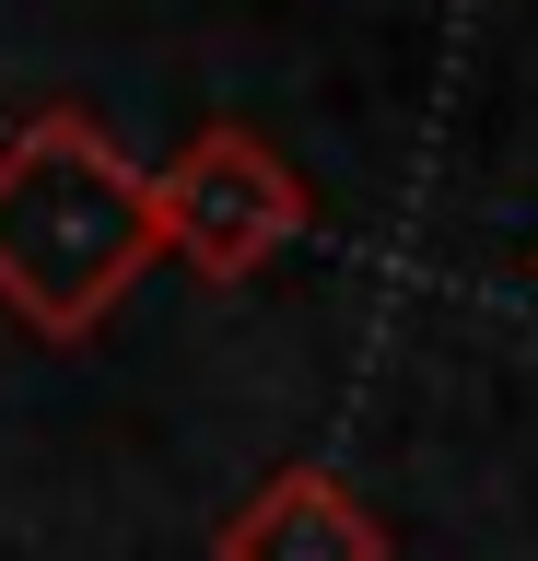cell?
Masks as SVG:
<instances>
[{"label":"cell","instance_id":"1","mask_svg":"<svg viewBox=\"0 0 538 561\" xmlns=\"http://www.w3.org/2000/svg\"><path fill=\"white\" fill-rule=\"evenodd\" d=\"M164 257V187L117 152L106 117L36 105L0 140V316L36 340H94L129 280Z\"/></svg>","mask_w":538,"mask_h":561},{"label":"cell","instance_id":"2","mask_svg":"<svg viewBox=\"0 0 538 561\" xmlns=\"http://www.w3.org/2000/svg\"><path fill=\"white\" fill-rule=\"evenodd\" d=\"M152 187H164V257H187L199 280H257L305 234V210H317L305 175L257 129H187L176 152L152 164Z\"/></svg>","mask_w":538,"mask_h":561},{"label":"cell","instance_id":"3","mask_svg":"<svg viewBox=\"0 0 538 561\" xmlns=\"http://www.w3.org/2000/svg\"><path fill=\"white\" fill-rule=\"evenodd\" d=\"M211 561H387V515L340 468H270L211 526Z\"/></svg>","mask_w":538,"mask_h":561}]
</instances>
